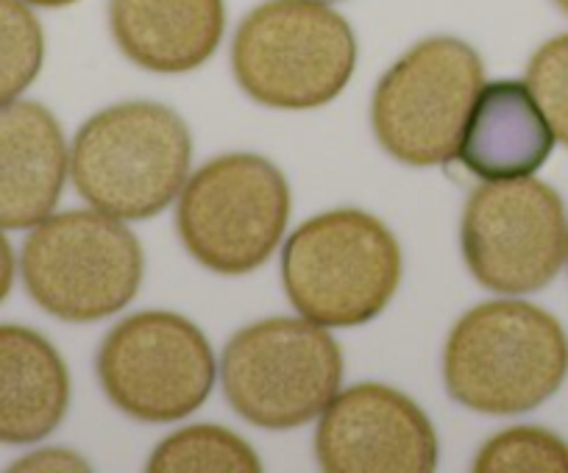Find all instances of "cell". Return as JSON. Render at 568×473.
<instances>
[{
  "instance_id": "cell-1",
  "label": "cell",
  "mask_w": 568,
  "mask_h": 473,
  "mask_svg": "<svg viewBox=\"0 0 568 473\" xmlns=\"http://www.w3.org/2000/svg\"><path fill=\"white\" fill-rule=\"evenodd\" d=\"M566 373V331L535 304H479L457 320L446 342V390L483 415L535 410L560 390Z\"/></svg>"
},
{
  "instance_id": "cell-2",
  "label": "cell",
  "mask_w": 568,
  "mask_h": 473,
  "mask_svg": "<svg viewBox=\"0 0 568 473\" xmlns=\"http://www.w3.org/2000/svg\"><path fill=\"white\" fill-rule=\"evenodd\" d=\"M193 140L173 109L134 101L103 109L75 134L70 173L87 204L118 220H145L187 182Z\"/></svg>"
},
{
  "instance_id": "cell-3",
  "label": "cell",
  "mask_w": 568,
  "mask_h": 473,
  "mask_svg": "<svg viewBox=\"0 0 568 473\" xmlns=\"http://www.w3.org/2000/svg\"><path fill=\"white\" fill-rule=\"evenodd\" d=\"M402 251L385 223L337 209L302 223L284 243V292L302 318L329 329L374 320L396 296Z\"/></svg>"
},
{
  "instance_id": "cell-4",
  "label": "cell",
  "mask_w": 568,
  "mask_h": 473,
  "mask_svg": "<svg viewBox=\"0 0 568 473\" xmlns=\"http://www.w3.org/2000/svg\"><path fill=\"white\" fill-rule=\"evenodd\" d=\"M232 68L262 106L315 109L352 81L357 40L326 0H267L240 23Z\"/></svg>"
},
{
  "instance_id": "cell-5",
  "label": "cell",
  "mask_w": 568,
  "mask_h": 473,
  "mask_svg": "<svg viewBox=\"0 0 568 473\" xmlns=\"http://www.w3.org/2000/svg\"><path fill=\"white\" fill-rule=\"evenodd\" d=\"M483 81V59L463 40L418 42L376 86L371 103L376 140L402 165H449Z\"/></svg>"
},
{
  "instance_id": "cell-6",
  "label": "cell",
  "mask_w": 568,
  "mask_h": 473,
  "mask_svg": "<svg viewBox=\"0 0 568 473\" xmlns=\"http://www.w3.org/2000/svg\"><path fill=\"white\" fill-rule=\"evenodd\" d=\"M343 353L307 318H271L237 331L221 362V382L237 415L262 429H296L341 390Z\"/></svg>"
},
{
  "instance_id": "cell-7",
  "label": "cell",
  "mask_w": 568,
  "mask_h": 473,
  "mask_svg": "<svg viewBox=\"0 0 568 473\" xmlns=\"http://www.w3.org/2000/svg\"><path fill=\"white\" fill-rule=\"evenodd\" d=\"M20 268L26 290L45 312L68 323H92L136 296L142 248L118 217L64 212L37 223Z\"/></svg>"
},
{
  "instance_id": "cell-8",
  "label": "cell",
  "mask_w": 568,
  "mask_h": 473,
  "mask_svg": "<svg viewBox=\"0 0 568 473\" xmlns=\"http://www.w3.org/2000/svg\"><path fill=\"white\" fill-rule=\"evenodd\" d=\"M291 217V187L256 154L206 162L179 200L176 226L187 251L223 276L251 274L267 263Z\"/></svg>"
},
{
  "instance_id": "cell-9",
  "label": "cell",
  "mask_w": 568,
  "mask_h": 473,
  "mask_svg": "<svg viewBox=\"0 0 568 473\" xmlns=\"http://www.w3.org/2000/svg\"><path fill=\"white\" fill-rule=\"evenodd\" d=\"M215 357L195 323L173 312H136L98 351V379L136 421L171 423L199 410L215 384Z\"/></svg>"
},
{
  "instance_id": "cell-10",
  "label": "cell",
  "mask_w": 568,
  "mask_h": 473,
  "mask_svg": "<svg viewBox=\"0 0 568 473\" xmlns=\"http://www.w3.org/2000/svg\"><path fill=\"white\" fill-rule=\"evenodd\" d=\"M460 240L483 287L505 296L544 290L568 259L566 206L532 176L488 182L468 198Z\"/></svg>"
},
{
  "instance_id": "cell-11",
  "label": "cell",
  "mask_w": 568,
  "mask_h": 473,
  "mask_svg": "<svg viewBox=\"0 0 568 473\" xmlns=\"http://www.w3.org/2000/svg\"><path fill=\"white\" fill-rule=\"evenodd\" d=\"M315 454L329 473H429L438 465V434L398 390L354 384L321 412Z\"/></svg>"
},
{
  "instance_id": "cell-12",
  "label": "cell",
  "mask_w": 568,
  "mask_h": 473,
  "mask_svg": "<svg viewBox=\"0 0 568 473\" xmlns=\"http://www.w3.org/2000/svg\"><path fill=\"white\" fill-rule=\"evenodd\" d=\"M68 176L62 126L45 106H0V228H29L59 204Z\"/></svg>"
},
{
  "instance_id": "cell-13",
  "label": "cell",
  "mask_w": 568,
  "mask_h": 473,
  "mask_svg": "<svg viewBox=\"0 0 568 473\" xmlns=\"http://www.w3.org/2000/svg\"><path fill=\"white\" fill-rule=\"evenodd\" d=\"M555 148V132L527 84L494 81L479 90L457 160L485 182L532 176Z\"/></svg>"
},
{
  "instance_id": "cell-14",
  "label": "cell",
  "mask_w": 568,
  "mask_h": 473,
  "mask_svg": "<svg viewBox=\"0 0 568 473\" xmlns=\"http://www.w3.org/2000/svg\"><path fill=\"white\" fill-rule=\"evenodd\" d=\"M109 25L120 51L151 73H190L217 51L223 0H112Z\"/></svg>"
},
{
  "instance_id": "cell-15",
  "label": "cell",
  "mask_w": 568,
  "mask_h": 473,
  "mask_svg": "<svg viewBox=\"0 0 568 473\" xmlns=\"http://www.w3.org/2000/svg\"><path fill=\"white\" fill-rule=\"evenodd\" d=\"M68 401V368L57 348L23 326H0V443L48 438Z\"/></svg>"
},
{
  "instance_id": "cell-16",
  "label": "cell",
  "mask_w": 568,
  "mask_h": 473,
  "mask_svg": "<svg viewBox=\"0 0 568 473\" xmlns=\"http://www.w3.org/2000/svg\"><path fill=\"white\" fill-rule=\"evenodd\" d=\"M254 449L223 426H190L156 445L149 460L154 473H260Z\"/></svg>"
},
{
  "instance_id": "cell-17",
  "label": "cell",
  "mask_w": 568,
  "mask_h": 473,
  "mask_svg": "<svg viewBox=\"0 0 568 473\" xmlns=\"http://www.w3.org/2000/svg\"><path fill=\"white\" fill-rule=\"evenodd\" d=\"M45 56L40 20L23 0H0V106L31 86Z\"/></svg>"
},
{
  "instance_id": "cell-18",
  "label": "cell",
  "mask_w": 568,
  "mask_h": 473,
  "mask_svg": "<svg viewBox=\"0 0 568 473\" xmlns=\"http://www.w3.org/2000/svg\"><path fill=\"white\" fill-rule=\"evenodd\" d=\"M479 473H568V443L540 426H516L483 445Z\"/></svg>"
},
{
  "instance_id": "cell-19",
  "label": "cell",
  "mask_w": 568,
  "mask_h": 473,
  "mask_svg": "<svg viewBox=\"0 0 568 473\" xmlns=\"http://www.w3.org/2000/svg\"><path fill=\"white\" fill-rule=\"evenodd\" d=\"M527 86L555 137L568 148V34L535 51L527 68Z\"/></svg>"
},
{
  "instance_id": "cell-20",
  "label": "cell",
  "mask_w": 568,
  "mask_h": 473,
  "mask_svg": "<svg viewBox=\"0 0 568 473\" xmlns=\"http://www.w3.org/2000/svg\"><path fill=\"white\" fill-rule=\"evenodd\" d=\"M12 281H14V254L7 237L0 234V301L9 296Z\"/></svg>"
},
{
  "instance_id": "cell-21",
  "label": "cell",
  "mask_w": 568,
  "mask_h": 473,
  "mask_svg": "<svg viewBox=\"0 0 568 473\" xmlns=\"http://www.w3.org/2000/svg\"><path fill=\"white\" fill-rule=\"evenodd\" d=\"M26 3H34V7H45V9H57V7H70L75 0H26Z\"/></svg>"
},
{
  "instance_id": "cell-22",
  "label": "cell",
  "mask_w": 568,
  "mask_h": 473,
  "mask_svg": "<svg viewBox=\"0 0 568 473\" xmlns=\"http://www.w3.org/2000/svg\"><path fill=\"white\" fill-rule=\"evenodd\" d=\"M555 3H557V7H560V9H562V12H566V14H568V0H555Z\"/></svg>"
},
{
  "instance_id": "cell-23",
  "label": "cell",
  "mask_w": 568,
  "mask_h": 473,
  "mask_svg": "<svg viewBox=\"0 0 568 473\" xmlns=\"http://www.w3.org/2000/svg\"><path fill=\"white\" fill-rule=\"evenodd\" d=\"M326 3H335V0H326Z\"/></svg>"
}]
</instances>
